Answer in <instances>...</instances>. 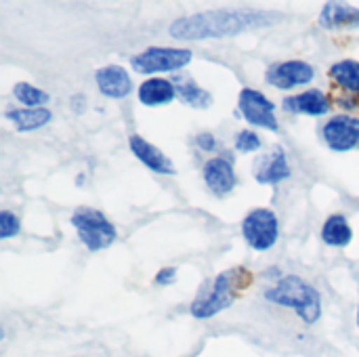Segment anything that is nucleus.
I'll list each match as a JSON object with an SVG mask.
<instances>
[{"mask_svg":"<svg viewBox=\"0 0 359 357\" xmlns=\"http://www.w3.org/2000/svg\"><path fill=\"white\" fill-rule=\"evenodd\" d=\"M194 53L189 48L177 46H149L143 53L130 57V65L137 74H160V72H177L189 65Z\"/></svg>","mask_w":359,"mask_h":357,"instance_id":"5","label":"nucleus"},{"mask_svg":"<svg viewBox=\"0 0 359 357\" xmlns=\"http://www.w3.org/2000/svg\"><path fill=\"white\" fill-rule=\"evenodd\" d=\"M265 299L273 305L292 309L305 324H316L322 316V295L299 276H284L265 290Z\"/></svg>","mask_w":359,"mask_h":357,"instance_id":"3","label":"nucleus"},{"mask_svg":"<svg viewBox=\"0 0 359 357\" xmlns=\"http://www.w3.org/2000/svg\"><path fill=\"white\" fill-rule=\"evenodd\" d=\"M72 225L76 227L78 240L88 250L109 248L118 238L114 223L97 208H88V206L76 208V213L72 215Z\"/></svg>","mask_w":359,"mask_h":357,"instance_id":"4","label":"nucleus"},{"mask_svg":"<svg viewBox=\"0 0 359 357\" xmlns=\"http://www.w3.org/2000/svg\"><path fill=\"white\" fill-rule=\"evenodd\" d=\"M19 219L11 210L0 213V240H8L19 234Z\"/></svg>","mask_w":359,"mask_h":357,"instance_id":"23","label":"nucleus"},{"mask_svg":"<svg viewBox=\"0 0 359 357\" xmlns=\"http://www.w3.org/2000/svg\"><path fill=\"white\" fill-rule=\"evenodd\" d=\"M322 240L328 246L334 248H345L349 246V242L353 240V229L349 225V221L343 215H332L326 219V223L322 225Z\"/></svg>","mask_w":359,"mask_h":357,"instance_id":"19","label":"nucleus"},{"mask_svg":"<svg viewBox=\"0 0 359 357\" xmlns=\"http://www.w3.org/2000/svg\"><path fill=\"white\" fill-rule=\"evenodd\" d=\"M172 84H175V88H177V97H179L183 103H187V105H191V107H196V109H206V107L212 105L210 93H208L206 88H202L196 80H191V78H187V76H175Z\"/></svg>","mask_w":359,"mask_h":357,"instance_id":"18","label":"nucleus"},{"mask_svg":"<svg viewBox=\"0 0 359 357\" xmlns=\"http://www.w3.org/2000/svg\"><path fill=\"white\" fill-rule=\"evenodd\" d=\"M196 145H198L202 151H212V149L217 147V139H215V135H210V133H200V135H196Z\"/></svg>","mask_w":359,"mask_h":357,"instance_id":"25","label":"nucleus"},{"mask_svg":"<svg viewBox=\"0 0 359 357\" xmlns=\"http://www.w3.org/2000/svg\"><path fill=\"white\" fill-rule=\"evenodd\" d=\"M322 137L326 145L334 151H349L359 145V118L349 114H337L332 116L324 128Z\"/></svg>","mask_w":359,"mask_h":357,"instance_id":"8","label":"nucleus"},{"mask_svg":"<svg viewBox=\"0 0 359 357\" xmlns=\"http://www.w3.org/2000/svg\"><path fill=\"white\" fill-rule=\"evenodd\" d=\"M137 97L147 107L166 105L177 97V88L166 78H147L145 82H141V86L137 90Z\"/></svg>","mask_w":359,"mask_h":357,"instance_id":"15","label":"nucleus"},{"mask_svg":"<svg viewBox=\"0 0 359 357\" xmlns=\"http://www.w3.org/2000/svg\"><path fill=\"white\" fill-rule=\"evenodd\" d=\"M290 177V166L286 160V154L282 147H276L271 154L263 156L257 162L255 168V179L263 185H278Z\"/></svg>","mask_w":359,"mask_h":357,"instance_id":"13","label":"nucleus"},{"mask_svg":"<svg viewBox=\"0 0 359 357\" xmlns=\"http://www.w3.org/2000/svg\"><path fill=\"white\" fill-rule=\"evenodd\" d=\"M175 280H177V269H175V267H162V269L156 274V278H154V282H156L158 286L175 284Z\"/></svg>","mask_w":359,"mask_h":357,"instance_id":"24","label":"nucleus"},{"mask_svg":"<svg viewBox=\"0 0 359 357\" xmlns=\"http://www.w3.org/2000/svg\"><path fill=\"white\" fill-rule=\"evenodd\" d=\"M358 328H359V307H358Z\"/></svg>","mask_w":359,"mask_h":357,"instance_id":"26","label":"nucleus"},{"mask_svg":"<svg viewBox=\"0 0 359 357\" xmlns=\"http://www.w3.org/2000/svg\"><path fill=\"white\" fill-rule=\"evenodd\" d=\"M284 109L290 114H305V116H322L330 112V99L320 90L311 88L301 95H292L284 99Z\"/></svg>","mask_w":359,"mask_h":357,"instance_id":"14","label":"nucleus"},{"mask_svg":"<svg viewBox=\"0 0 359 357\" xmlns=\"http://www.w3.org/2000/svg\"><path fill=\"white\" fill-rule=\"evenodd\" d=\"M330 78L347 93H359V61L343 59L328 69Z\"/></svg>","mask_w":359,"mask_h":357,"instance_id":"20","label":"nucleus"},{"mask_svg":"<svg viewBox=\"0 0 359 357\" xmlns=\"http://www.w3.org/2000/svg\"><path fill=\"white\" fill-rule=\"evenodd\" d=\"M238 112L252 126L267 128V130H278L280 126L276 118L273 101H269L267 95H263L257 88H242L240 99H238Z\"/></svg>","mask_w":359,"mask_h":357,"instance_id":"7","label":"nucleus"},{"mask_svg":"<svg viewBox=\"0 0 359 357\" xmlns=\"http://www.w3.org/2000/svg\"><path fill=\"white\" fill-rule=\"evenodd\" d=\"M236 149L242 151V154H250V151L261 149V139H259V135L252 133V130H248V128L240 130L238 137H236Z\"/></svg>","mask_w":359,"mask_h":357,"instance_id":"22","label":"nucleus"},{"mask_svg":"<svg viewBox=\"0 0 359 357\" xmlns=\"http://www.w3.org/2000/svg\"><path fill=\"white\" fill-rule=\"evenodd\" d=\"M282 19L273 11H250V8H221V11H202L187 17H179L170 25V36L177 40H206V38H225L255 27H267Z\"/></svg>","mask_w":359,"mask_h":357,"instance_id":"1","label":"nucleus"},{"mask_svg":"<svg viewBox=\"0 0 359 357\" xmlns=\"http://www.w3.org/2000/svg\"><path fill=\"white\" fill-rule=\"evenodd\" d=\"M320 23L328 29L337 27H358L359 8L343 2H326L320 13Z\"/></svg>","mask_w":359,"mask_h":357,"instance_id":"16","label":"nucleus"},{"mask_svg":"<svg viewBox=\"0 0 359 357\" xmlns=\"http://www.w3.org/2000/svg\"><path fill=\"white\" fill-rule=\"evenodd\" d=\"M95 82L101 95L109 99H124L133 90V80L122 65H105L95 72Z\"/></svg>","mask_w":359,"mask_h":357,"instance_id":"12","label":"nucleus"},{"mask_svg":"<svg viewBox=\"0 0 359 357\" xmlns=\"http://www.w3.org/2000/svg\"><path fill=\"white\" fill-rule=\"evenodd\" d=\"M252 284V274L244 267H233L223 274H219L210 288L206 292H200V297L191 303L189 311L198 320H208L215 318L217 314L225 311L227 307L233 305L238 295L246 290Z\"/></svg>","mask_w":359,"mask_h":357,"instance_id":"2","label":"nucleus"},{"mask_svg":"<svg viewBox=\"0 0 359 357\" xmlns=\"http://www.w3.org/2000/svg\"><path fill=\"white\" fill-rule=\"evenodd\" d=\"M313 76H316L313 67L307 61H301V59L273 63V65H269V69L265 74L267 82L273 84L276 88H282V90H290V88H297V86L309 84L313 80Z\"/></svg>","mask_w":359,"mask_h":357,"instance_id":"9","label":"nucleus"},{"mask_svg":"<svg viewBox=\"0 0 359 357\" xmlns=\"http://www.w3.org/2000/svg\"><path fill=\"white\" fill-rule=\"evenodd\" d=\"M242 236L246 244L259 252L276 246L280 236V223L271 208H255L242 221Z\"/></svg>","mask_w":359,"mask_h":357,"instance_id":"6","label":"nucleus"},{"mask_svg":"<svg viewBox=\"0 0 359 357\" xmlns=\"http://www.w3.org/2000/svg\"><path fill=\"white\" fill-rule=\"evenodd\" d=\"M128 145H130V151L135 154V158L147 166L149 170L158 173V175H175V166H172V160L168 156H164L162 149H158L154 143H149L147 139L139 137V135H130L128 139Z\"/></svg>","mask_w":359,"mask_h":357,"instance_id":"11","label":"nucleus"},{"mask_svg":"<svg viewBox=\"0 0 359 357\" xmlns=\"http://www.w3.org/2000/svg\"><path fill=\"white\" fill-rule=\"evenodd\" d=\"M202 177H204L206 187L215 196H227L229 191H233L238 183L236 170L227 158H210L202 168Z\"/></svg>","mask_w":359,"mask_h":357,"instance_id":"10","label":"nucleus"},{"mask_svg":"<svg viewBox=\"0 0 359 357\" xmlns=\"http://www.w3.org/2000/svg\"><path fill=\"white\" fill-rule=\"evenodd\" d=\"M13 95L25 107H44L50 101V95L46 90H42L34 84H27V82H17L13 86Z\"/></svg>","mask_w":359,"mask_h":357,"instance_id":"21","label":"nucleus"},{"mask_svg":"<svg viewBox=\"0 0 359 357\" xmlns=\"http://www.w3.org/2000/svg\"><path fill=\"white\" fill-rule=\"evenodd\" d=\"M6 118L15 124L19 133H29L48 124L53 120V114L46 107H21V109L6 112Z\"/></svg>","mask_w":359,"mask_h":357,"instance_id":"17","label":"nucleus"}]
</instances>
